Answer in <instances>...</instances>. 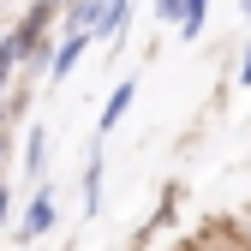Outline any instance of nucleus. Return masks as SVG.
Returning <instances> with one entry per match:
<instances>
[{"label":"nucleus","instance_id":"nucleus-1","mask_svg":"<svg viewBox=\"0 0 251 251\" xmlns=\"http://www.w3.org/2000/svg\"><path fill=\"white\" fill-rule=\"evenodd\" d=\"M48 227H54V198H48V185H42V192L30 198V209H24V222H18V239L30 245V239H42Z\"/></svg>","mask_w":251,"mask_h":251},{"label":"nucleus","instance_id":"nucleus-2","mask_svg":"<svg viewBox=\"0 0 251 251\" xmlns=\"http://www.w3.org/2000/svg\"><path fill=\"white\" fill-rule=\"evenodd\" d=\"M155 12H162L168 24H179L185 36H198V30H203V6H198V0H162Z\"/></svg>","mask_w":251,"mask_h":251},{"label":"nucleus","instance_id":"nucleus-3","mask_svg":"<svg viewBox=\"0 0 251 251\" xmlns=\"http://www.w3.org/2000/svg\"><path fill=\"white\" fill-rule=\"evenodd\" d=\"M84 48H90V30H72V36L54 48V60H48V66H54V78H66V72L78 66V60H84Z\"/></svg>","mask_w":251,"mask_h":251},{"label":"nucleus","instance_id":"nucleus-4","mask_svg":"<svg viewBox=\"0 0 251 251\" xmlns=\"http://www.w3.org/2000/svg\"><path fill=\"white\" fill-rule=\"evenodd\" d=\"M132 96H138V84H132V78H126V84L114 90V96H108V108H102V132H114V126L126 120V108H132Z\"/></svg>","mask_w":251,"mask_h":251},{"label":"nucleus","instance_id":"nucleus-5","mask_svg":"<svg viewBox=\"0 0 251 251\" xmlns=\"http://www.w3.org/2000/svg\"><path fill=\"white\" fill-rule=\"evenodd\" d=\"M126 18H132V6H96V24H90V30H96V36H108V30H120ZM96 36H90V42H96Z\"/></svg>","mask_w":251,"mask_h":251},{"label":"nucleus","instance_id":"nucleus-6","mask_svg":"<svg viewBox=\"0 0 251 251\" xmlns=\"http://www.w3.org/2000/svg\"><path fill=\"white\" fill-rule=\"evenodd\" d=\"M42 155H48V144H42V126H30V144H24V168H30V174H42Z\"/></svg>","mask_w":251,"mask_h":251},{"label":"nucleus","instance_id":"nucleus-7","mask_svg":"<svg viewBox=\"0 0 251 251\" xmlns=\"http://www.w3.org/2000/svg\"><path fill=\"white\" fill-rule=\"evenodd\" d=\"M96 185H102V155H90V168H84V209H96Z\"/></svg>","mask_w":251,"mask_h":251},{"label":"nucleus","instance_id":"nucleus-8","mask_svg":"<svg viewBox=\"0 0 251 251\" xmlns=\"http://www.w3.org/2000/svg\"><path fill=\"white\" fill-rule=\"evenodd\" d=\"M12 78V54H6V42H0V84Z\"/></svg>","mask_w":251,"mask_h":251},{"label":"nucleus","instance_id":"nucleus-9","mask_svg":"<svg viewBox=\"0 0 251 251\" xmlns=\"http://www.w3.org/2000/svg\"><path fill=\"white\" fill-rule=\"evenodd\" d=\"M239 78H245V84H251V48H245V54H239Z\"/></svg>","mask_w":251,"mask_h":251},{"label":"nucleus","instance_id":"nucleus-10","mask_svg":"<svg viewBox=\"0 0 251 251\" xmlns=\"http://www.w3.org/2000/svg\"><path fill=\"white\" fill-rule=\"evenodd\" d=\"M6 203H12V198H6V185H0V222H6Z\"/></svg>","mask_w":251,"mask_h":251},{"label":"nucleus","instance_id":"nucleus-11","mask_svg":"<svg viewBox=\"0 0 251 251\" xmlns=\"http://www.w3.org/2000/svg\"><path fill=\"white\" fill-rule=\"evenodd\" d=\"M0 162H6V138H0Z\"/></svg>","mask_w":251,"mask_h":251}]
</instances>
